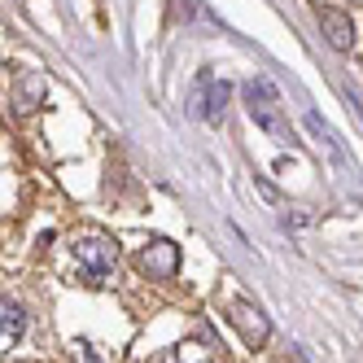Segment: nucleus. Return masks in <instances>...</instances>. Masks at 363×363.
Here are the masks:
<instances>
[{
  "instance_id": "7ed1b4c3",
  "label": "nucleus",
  "mask_w": 363,
  "mask_h": 363,
  "mask_svg": "<svg viewBox=\"0 0 363 363\" xmlns=\"http://www.w3.org/2000/svg\"><path fill=\"white\" fill-rule=\"evenodd\" d=\"M228 96H232L228 79H215L211 70H201L197 84H193V92H189V114H197V118H206V123H223Z\"/></svg>"
},
{
  "instance_id": "39448f33",
  "label": "nucleus",
  "mask_w": 363,
  "mask_h": 363,
  "mask_svg": "<svg viewBox=\"0 0 363 363\" xmlns=\"http://www.w3.org/2000/svg\"><path fill=\"white\" fill-rule=\"evenodd\" d=\"M136 263H140V272L149 280H175V272H179V245H171L167 237H153L136 254Z\"/></svg>"
},
{
  "instance_id": "1a4fd4ad",
  "label": "nucleus",
  "mask_w": 363,
  "mask_h": 363,
  "mask_svg": "<svg viewBox=\"0 0 363 363\" xmlns=\"http://www.w3.org/2000/svg\"><path fill=\"white\" fill-rule=\"evenodd\" d=\"M162 363H211V354H206L201 346H179V350H171Z\"/></svg>"
},
{
  "instance_id": "423d86ee",
  "label": "nucleus",
  "mask_w": 363,
  "mask_h": 363,
  "mask_svg": "<svg viewBox=\"0 0 363 363\" xmlns=\"http://www.w3.org/2000/svg\"><path fill=\"white\" fill-rule=\"evenodd\" d=\"M320 31H324V40L337 48V53H350L354 48V22L342 9H320Z\"/></svg>"
},
{
  "instance_id": "6e6552de",
  "label": "nucleus",
  "mask_w": 363,
  "mask_h": 363,
  "mask_svg": "<svg viewBox=\"0 0 363 363\" xmlns=\"http://www.w3.org/2000/svg\"><path fill=\"white\" fill-rule=\"evenodd\" d=\"M40 101H44V79H40V74H27V79L13 88V110L18 114H31Z\"/></svg>"
},
{
  "instance_id": "20e7f679",
  "label": "nucleus",
  "mask_w": 363,
  "mask_h": 363,
  "mask_svg": "<svg viewBox=\"0 0 363 363\" xmlns=\"http://www.w3.org/2000/svg\"><path fill=\"white\" fill-rule=\"evenodd\" d=\"M228 320L237 324V333H241V342L245 346H267V337H272V324H267V315L258 311L250 298H232V306H228Z\"/></svg>"
},
{
  "instance_id": "f03ea898",
  "label": "nucleus",
  "mask_w": 363,
  "mask_h": 363,
  "mask_svg": "<svg viewBox=\"0 0 363 363\" xmlns=\"http://www.w3.org/2000/svg\"><path fill=\"white\" fill-rule=\"evenodd\" d=\"M74 258H79V267L92 284H101L114 263H118V245L110 237H101V232H84V237H74Z\"/></svg>"
},
{
  "instance_id": "0eeeda50",
  "label": "nucleus",
  "mask_w": 363,
  "mask_h": 363,
  "mask_svg": "<svg viewBox=\"0 0 363 363\" xmlns=\"http://www.w3.org/2000/svg\"><path fill=\"white\" fill-rule=\"evenodd\" d=\"M22 333H27V315H22V306L5 298V306H0V337H5V350L22 342Z\"/></svg>"
},
{
  "instance_id": "f257e3e1",
  "label": "nucleus",
  "mask_w": 363,
  "mask_h": 363,
  "mask_svg": "<svg viewBox=\"0 0 363 363\" xmlns=\"http://www.w3.org/2000/svg\"><path fill=\"white\" fill-rule=\"evenodd\" d=\"M245 106H250V118L263 127L267 136H276L280 145L294 140L289 123H284V110H280V92H276V84L267 79V74H254V79L245 84Z\"/></svg>"
}]
</instances>
